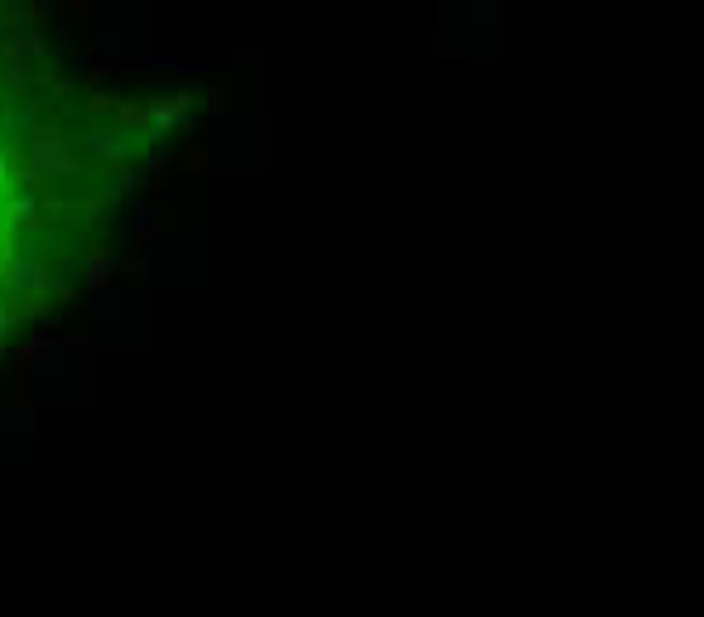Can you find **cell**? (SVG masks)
Returning <instances> with one entry per match:
<instances>
[{"label":"cell","instance_id":"cell-1","mask_svg":"<svg viewBox=\"0 0 704 617\" xmlns=\"http://www.w3.org/2000/svg\"><path fill=\"white\" fill-rule=\"evenodd\" d=\"M198 121L203 92L92 78L49 0H0V362L87 290Z\"/></svg>","mask_w":704,"mask_h":617}]
</instances>
